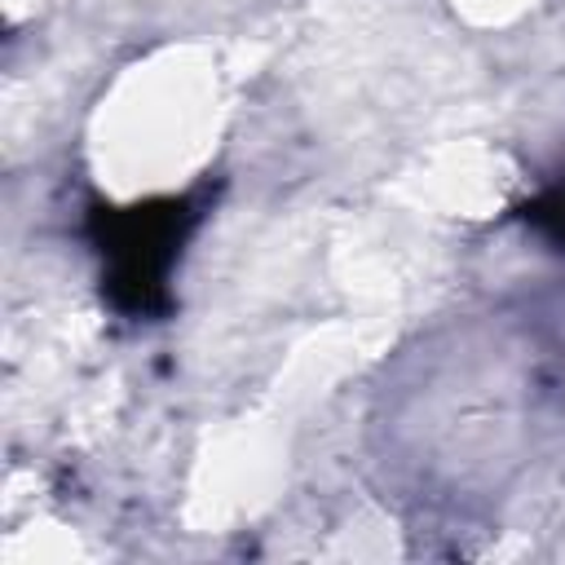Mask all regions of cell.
Segmentation results:
<instances>
[{"label": "cell", "instance_id": "cell-1", "mask_svg": "<svg viewBox=\"0 0 565 565\" xmlns=\"http://www.w3.org/2000/svg\"><path fill=\"white\" fill-rule=\"evenodd\" d=\"M221 75L194 44L159 49L128 66L102 97L88 132L93 172L115 199L181 190L221 137Z\"/></svg>", "mask_w": 565, "mask_h": 565}, {"label": "cell", "instance_id": "cell-2", "mask_svg": "<svg viewBox=\"0 0 565 565\" xmlns=\"http://www.w3.org/2000/svg\"><path fill=\"white\" fill-rule=\"evenodd\" d=\"M455 9H459L468 22L508 26V22H516L525 9H534V0H455Z\"/></svg>", "mask_w": 565, "mask_h": 565}]
</instances>
